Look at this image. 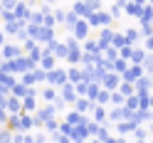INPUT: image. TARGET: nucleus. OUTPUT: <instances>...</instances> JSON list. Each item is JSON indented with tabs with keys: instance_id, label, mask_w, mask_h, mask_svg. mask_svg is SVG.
<instances>
[{
	"instance_id": "10",
	"label": "nucleus",
	"mask_w": 153,
	"mask_h": 143,
	"mask_svg": "<svg viewBox=\"0 0 153 143\" xmlns=\"http://www.w3.org/2000/svg\"><path fill=\"white\" fill-rule=\"evenodd\" d=\"M91 106H94V104H91L87 96H76V99H74V111H76V113H87V111H91Z\"/></svg>"
},
{
	"instance_id": "27",
	"label": "nucleus",
	"mask_w": 153,
	"mask_h": 143,
	"mask_svg": "<svg viewBox=\"0 0 153 143\" xmlns=\"http://www.w3.org/2000/svg\"><path fill=\"white\" fill-rule=\"evenodd\" d=\"M7 116H10V113L5 111V106H0V123H3V126H5V121H7Z\"/></svg>"
},
{
	"instance_id": "24",
	"label": "nucleus",
	"mask_w": 153,
	"mask_h": 143,
	"mask_svg": "<svg viewBox=\"0 0 153 143\" xmlns=\"http://www.w3.org/2000/svg\"><path fill=\"white\" fill-rule=\"evenodd\" d=\"M123 42H126V37H123V35H114L111 37V44L114 47H123Z\"/></svg>"
},
{
	"instance_id": "6",
	"label": "nucleus",
	"mask_w": 153,
	"mask_h": 143,
	"mask_svg": "<svg viewBox=\"0 0 153 143\" xmlns=\"http://www.w3.org/2000/svg\"><path fill=\"white\" fill-rule=\"evenodd\" d=\"M87 35H89V22L79 17L76 25L72 27V37H76V40H87Z\"/></svg>"
},
{
	"instance_id": "32",
	"label": "nucleus",
	"mask_w": 153,
	"mask_h": 143,
	"mask_svg": "<svg viewBox=\"0 0 153 143\" xmlns=\"http://www.w3.org/2000/svg\"><path fill=\"white\" fill-rule=\"evenodd\" d=\"M25 3H27V5H32V3H37V0H25Z\"/></svg>"
},
{
	"instance_id": "34",
	"label": "nucleus",
	"mask_w": 153,
	"mask_h": 143,
	"mask_svg": "<svg viewBox=\"0 0 153 143\" xmlns=\"http://www.w3.org/2000/svg\"><path fill=\"white\" fill-rule=\"evenodd\" d=\"M151 7H153V0H151Z\"/></svg>"
},
{
	"instance_id": "4",
	"label": "nucleus",
	"mask_w": 153,
	"mask_h": 143,
	"mask_svg": "<svg viewBox=\"0 0 153 143\" xmlns=\"http://www.w3.org/2000/svg\"><path fill=\"white\" fill-rule=\"evenodd\" d=\"M57 37H54V27H42L40 25V32H37V37H35V42L37 44H50V42H54Z\"/></svg>"
},
{
	"instance_id": "5",
	"label": "nucleus",
	"mask_w": 153,
	"mask_h": 143,
	"mask_svg": "<svg viewBox=\"0 0 153 143\" xmlns=\"http://www.w3.org/2000/svg\"><path fill=\"white\" fill-rule=\"evenodd\" d=\"M57 94H59V99H62L64 104H72V101L76 99L74 84H69V82H67V84H62V87H59V91H57Z\"/></svg>"
},
{
	"instance_id": "20",
	"label": "nucleus",
	"mask_w": 153,
	"mask_h": 143,
	"mask_svg": "<svg viewBox=\"0 0 153 143\" xmlns=\"http://www.w3.org/2000/svg\"><path fill=\"white\" fill-rule=\"evenodd\" d=\"M123 37H126L128 44H133V42L138 40V30H126V35H123Z\"/></svg>"
},
{
	"instance_id": "17",
	"label": "nucleus",
	"mask_w": 153,
	"mask_h": 143,
	"mask_svg": "<svg viewBox=\"0 0 153 143\" xmlns=\"http://www.w3.org/2000/svg\"><path fill=\"white\" fill-rule=\"evenodd\" d=\"M17 82H22L25 87H35V84H37V82H35V74H32V72H25V74H20V79H17Z\"/></svg>"
},
{
	"instance_id": "33",
	"label": "nucleus",
	"mask_w": 153,
	"mask_h": 143,
	"mask_svg": "<svg viewBox=\"0 0 153 143\" xmlns=\"http://www.w3.org/2000/svg\"><path fill=\"white\" fill-rule=\"evenodd\" d=\"M45 143H54V141H50V138H47V141H45Z\"/></svg>"
},
{
	"instance_id": "21",
	"label": "nucleus",
	"mask_w": 153,
	"mask_h": 143,
	"mask_svg": "<svg viewBox=\"0 0 153 143\" xmlns=\"http://www.w3.org/2000/svg\"><path fill=\"white\" fill-rule=\"evenodd\" d=\"M109 101H114V104H116V106H121V104H123V94L121 91H114V94H109Z\"/></svg>"
},
{
	"instance_id": "3",
	"label": "nucleus",
	"mask_w": 153,
	"mask_h": 143,
	"mask_svg": "<svg viewBox=\"0 0 153 143\" xmlns=\"http://www.w3.org/2000/svg\"><path fill=\"white\" fill-rule=\"evenodd\" d=\"M20 54H22V47L17 42H5L0 47V57H3V59H15V57H20Z\"/></svg>"
},
{
	"instance_id": "25",
	"label": "nucleus",
	"mask_w": 153,
	"mask_h": 143,
	"mask_svg": "<svg viewBox=\"0 0 153 143\" xmlns=\"http://www.w3.org/2000/svg\"><path fill=\"white\" fill-rule=\"evenodd\" d=\"M20 3V0H0V5H3V10H13V7Z\"/></svg>"
},
{
	"instance_id": "29",
	"label": "nucleus",
	"mask_w": 153,
	"mask_h": 143,
	"mask_svg": "<svg viewBox=\"0 0 153 143\" xmlns=\"http://www.w3.org/2000/svg\"><path fill=\"white\" fill-rule=\"evenodd\" d=\"M136 106H138V101H136V96H131V99H128V109H136Z\"/></svg>"
},
{
	"instance_id": "23",
	"label": "nucleus",
	"mask_w": 153,
	"mask_h": 143,
	"mask_svg": "<svg viewBox=\"0 0 153 143\" xmlns=\"http://www.w3.org/2000/svg\"><path fill=\"white\" fill-rule=\"evenodd\" d=\"M131 62H133V64H141V62H143V50L131 52Z\"/></svg>"
},
{
	"instance_id": "22",
	"label": "nucleus",
	"mask_w": 153,
	"mask_h": 143,
	"mask_svg": "<svg viewBox=\"0 0 153 143\" xmlns=\"http://www.w3.org/2000/svg\"><path fill=\"white\" fill-rule=\"evenodd\" d=\"M52 17H54L57 25H62V22H64V10H59V7H57V10H52Z\"/></svg>"
},
{
	"instance_id": "19",
	"label": "nucleus",
	"mask_w": 153,
	"mask_h": 143,
	"mask_svg": "<svg viewBox=\"0 0 153 143\" xmlns=\"http://www.w3.org/2000/svg\"><path fill=\"white\" fill-rule=\"evenodd\" d=\"M84 3H87L89 13H97V10H101V0H84Z\"/></svg>"
},
{
	"instance_id": "18",
	"label": "nucleus",
	"mask_w": 153,
	"mask_h": 143,
	"mask_svg": "<svg viewBox=\"0 0 153 143\" xmlns=\"http://www.w3.org/2000/svg\"><path fill=\"white\" fill-rule=\"evenodd\" d=\"M91 111H94V121L97 123H101L104 119H106V111H104L101 106H91Z\"/></svg>"
},
{
	"instance_id": "26",
	"label": "nucleus",
	"mask_w": 153,
	"mask_h": 143,
	"mask_svg": "<svg viewBox=\"0 0 153 143\" xmlns=\"http://www.w3.org/2000/svg\"><path fill=\"white\" fill-rule=\"evenodd\" d=\"M123 113H126L123 109H114V111H111V119H114V121H121V116H123Z\"/></svg>"
},
{
	"instance_id": "35",
	"label": "nucleus",
	"mask_w": 153,
	"mask_h": 143,
	"mask_svg": "<svg viewBox=\"0 0 153 143\" xmlns=\"http://www.w3.org/2000/svg\"><path fill=\"white\" fill-rule=\"evenodd\" d=\"M151 131H153V126H151Z\"/></svg>"
},
{
	"instance_id": "12",
	"label": "nucleus",
	"mask_w": 153,
	"mask_h": 143,
	"mask_svg": "<svg viewBox=\"0 0 153 143\" xmlns=\"http://www.w3.org/2000/svg\"><path fill=\"white\" fill-rule=\"evenodd\" d=\"M40 96L45 99V104H52V101H54L57 96H59V94H57V89H54V87H50V84H47V87H45V89L40 91Z\"/></svg>"
},
{
	"instance_id": "11",
	"label": "nucleus",
	"mask_w": 153,
	"mask_h": 143,
	"mask_svg": "<svg viewBox=\"0 0 153 143\" xmlns=\"http://www.w3.org/2000/svg\"><path fill=\"white\" fill-rule=\"evenodd\" d=\"M37 67L45 69V72H50V69H54V67H57V59H54L52 54H42V59L37 62Z\"/></svg>"
},
{
	"instance_id": "15",
	"label": "nucleus",
	"mask_w": 153,
	"mask_h": 143,
	"mask_svg": "<svg viewBox=\"0 0 153 143\" xmlns=\"http://www.w3.org/2000/svg\"><path fill=\"white\" fill-rule=\"evenodd\" d=\"M42 128H45L47 133H54V131H59V121H57V116H54V119H47V121L42 123Z\"/></svg>"
},
{
	"instance_id": "31",
	"label": "nucleus",
	"mask_w": 153,
	"mask_h": 143,
	"mask_svg": "<svg viewBox=\"0 0 153 143\" xmlns=\"http://www.w3.org/2000/svg\"><path fill=\"white\" fill-rule=\"evenodd\" d=\"M45 3H47V5H54V3H59V0H45Z\"/></svg>"
},
{
	"instance_id": "16",
	"label": "nucleus",
	"mask_w": 153,
	"mask_h": 143,
	"mask_svg": "<svg viewBox=\"0 0 153 143\" xmlns=\"http://www.w3.org/2000/svg\"><path fill=\"white\" fill-rule=\"evenodd\" d=\"M76 20H79V17H76V15H74V13L69 10V13H64V22H62V25L67 27V30H72V27L76 25Z\"/></svg>"
},
{
	"instance_id": "9",
	"label": "nucleus",
	"mask_w": 153,
	"mask_h": 143,
	"mask_svg": "<svg viewBox=\"0 0 153 143\" xmlns=\"http://www.w3.org/2000/svg\"><path fill=\"white\" fill-rule=\"evenodd\" d=\"M67 82L69 84H79V82H84V74H82V69L76 64H72L69 69H67Z\"/></svg>"
},
{
	"instance_id": "28",
	"label": "nucleus",
	"mask_w": 153,
	"mask_h": 143,
	"mask_svg": "<svg viewBox=\"0 0 153 143\" xmlns=\"http://www.w3.org/2000/svg\"><path fill=\"white\" fill-rule=\"evenodd\" d=\"M47 138H50V136H45V133H37V136H32V141H35V143H45Z\"/></svg>"
},
{
	"instance_id": "8",
	"label": "nucleus",
	"mask_w": 153,
	"mask_h": 143,
	"mask_svg": "<svg viewBox=\"0 0 153 143\" xmlns=\"http://www.w3.org/2000/svg\"><path fill=\"white\" fill-rule=\"evenodd\" d=\"M72 13H74L76 17H82V20H87V17L91 15V13H89V7H87V3H84V0H74V5H72Z\"/></svg>"
},
{
	"instance_id": "30",
	"label": "nucleus",
	"mask_w": 153,
	"mask_h": 143,
	"mask_svg": "<svg viewBox=\"0 0 153 143\" xmlns=\"http://www.w3.org/2000/svg\"><path fill=\"white\" fill-rule=\"evenodd\" d=\"M5 42H7V40H5V32H3V30H0V47H3Z\"/></svg>"
},
{
	"instance_id": "14",
	"label": "nucleus",
	"mask_w": 153,
	"mask_h": 143,
	"mask_svg": "<svg viewBox=\"0 0 153 143\" xmlns=\"http://www.w3.org/2000/svg\"><path fill=\"white\" fill-rule=\"evenodd\" d=\"M64 59L69 62V64H79V62H82V47H76V50H69Z\"/></svg>"
},
{
	"instance_id": "7",
	"label": "nucleus",
	"mask_w": 153,
	"mask_h": 143,
	"mask_svg": "<svg viewBox=\"0 0 153 143\" xmlns=\"http://www.w3.org/2000/svg\"><path fill=\"white\" fill-rule=\"evenodd\" d=\"M5 111H7V113H20V111H22V99H17V96L10 94V96L5 99Z\"/></svg>"
},
{
	"instance_id": "2",
	"label": "nucleus",
	"mask_w": 153,
	"mask_h": 143,
	"mask_svg": "<svg viewBox=\"0 0 153 143\" xmlns=\"http://www.w3.org/2000/svg\"><path fill=\"white\" fill-rule=\"evenodd\" d=\"M87 22H89V27H106V25H111L114 22V17L109 15V13H104V10H97V13H91L89 17H87Z\"/></svg>"
},
{
	"instance_id": "13",
	"label": "nucleus",
	"mask_w": 153,
	"mask_h": 143,
	"mask_svg": "<svg viewBox=\"0 0 153 143\" xmlns=\"http://www.w3.org/2000/svg\"><path fill=\"white\" fill-rule=\"evenodd\" d=\"M22 111H25V113L37 111V96H25V99H22ZM22 111H20V113H22Z\"/></svg>"
},
{
	"instance_id": "1",
	"label": "nucleus",
	"mask_w": 153,
	"mask_h": 143,
	"mask_svg": "<svg viewBox=\"0 0 153 143\" xmlns=\"http://www.w3.org/2000/svg\"><path fill=\"white\" fill-rule=\"evenodd\" d=\"M45 84H50V87H54V89H59L62 84H67V69L54 67V69L45 72Z\"/></svg>"
}]
</instances>
